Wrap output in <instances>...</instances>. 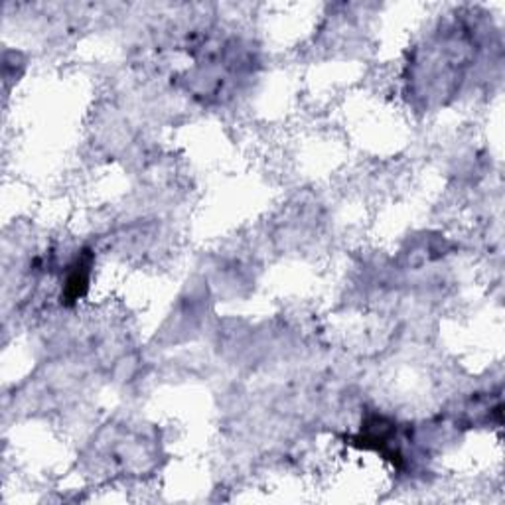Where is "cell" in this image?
I'll return each instance as SVG.
<instances>
[{"instance_id": "obj_1", "label": "cell", "mask_w": 505, "mask_h": 505, "mask_svg": "<svg viewBox=\"0 0 505 505\" xmlns=\"http://www.w3.org/2000/svg\"><path fill=\"white\" fill-rule=\"evenodd\" d=\"M92 267H93V255L89 251L81 252V257L76 261L74 267L69 269L66 288H63L61 302H76L87 293L89 278H92Z\"/></svg>"}]
</instances>
